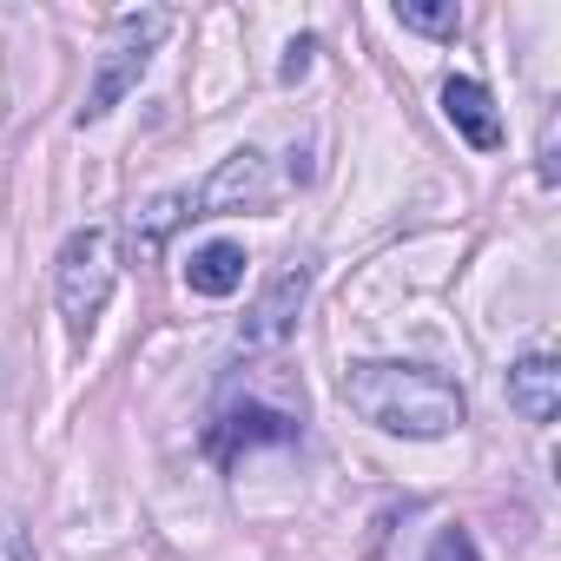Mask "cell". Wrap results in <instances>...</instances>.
Here are the masks:
<instances>
[{
  "label": "cell",
  "instance_id": "277c9868",
  "mask_svg": "<svg viewBox=\"0 0 561 561\" xmlns=\"http://www.w3.org/2000/svg\"><path fill=\"white\" fill-rule=\"evenodd\" d=\"M277 198V179H271V159L264 152H231L218 159V172L192 192V218H218V211H264Z\"/></svg>",
  "mask_w": 561,
  "mask_h": 561
},
{
  "label": "cell",
  "instance_id": "4fadbf2b",
  "mask_svg": "<svg viewBox=\"0 0 561 561\" xmlns=\"http://www.w3.org/2000/svg\"><path fill=\"white\" fill-rule=\"evenodd\" d=\"M423 561H482V554H476V535L469 528H436V541H430Z\"/></svg>",
  "mask_w": 561,
  "mask_h": 561
},
{
  "label": "cell",
  "instance_id": "52a82bcc",
  "mask_svg": "<svg viewBox=\"0 0 561 561\" xmlns=\"http://www.w3.org/2000/svg\"><path fill=\"white\" fill-rule=\"evenodd\" d=\"M298 423L285 410H264V403H238L211 423V449L218 456H238V449H257V443H291Z\"/></svg>",
  "mask_w": 561,
  "mask_h": 561
},
{
  "label": "cell",
  "instance_id": "7a4b0ae2",
  "mask_svg": "<svg viewBox=\"0 0 561 561\" xmlns=\"http://www.w3.org/2000/svg\"><path fill=\"white\" fill-rule=\"evenodd\" d=\"M113 277H119V238L106 225H87L60 244V271H54V298L73 337H87L113 298Z\"/></svg>",
  "mask_w": 561,
  "mask_h": 561
},
{
  "label": "cell",
  "instance_id": "8992f818",
  "mask_svg": "<svg viewBox=\"0 0 561 561\" xmlns=\"http://www.w3.org/2000/svg\"><path fill=\"white\" fill-rule=\"evenodd\" d=\"M508 410L522 423H535V430H548L561 416V370H554V357H522L508 370Z\"/></svg>",
  "mask_w": 561,
  "mask_h": 561
},
{
  "label": "cell",
  "instance_id": "ba28073f",
  "mask_svg": "<svg viewBox=\"0 0 561 561\" xmlns=\"http://www.w3.org/2000/svg\"><path fill=\"white\" fill-rule=\"evenodd\" d=\"M443 113H449V126H456L476 152H495V146H502V119H495L482 80H443Z\"/></svg>",
  "mask_w": 561,
  "mask_h": 561
},
{
  "label": "cell",
  "instance_id": "8fae6325",
  "mask_svg": "<svg viewBox=\"0 0 561 561\" xmlns=\"http://www.w3.org/2000/svg\"><path fill=\"white\" fill-rule=\"evenodd\" d=\"M397 21H403L410 34H436V41L462 34V8H456V0H443V8H436V0H403Z\"/></svg>",
  "mask_w": 561,
  "mask_h": 561
},
{
  "label": "cell",
  "instance_id": "9c48e42d",
  "mask_svg": "<svg viewBox=\"0 0 561 561\" xmlns=\"http://www.w3.org/2000/svg\"><path fill=\"white\" fill-rule=\"evenodd\" d=\"M244 244H231V238H211V244H198L192 251V264H185V291L192 298H231L238 285H244Z\"/></svg>",
  "mask_w": 561,
  "mask_h": 561
},
{
  "label": "cell",
  "instance_id": "5b68a950",
  "mask_svg": "<svg viewBox=\"0 0 561 561\" xmlns=\"http://www.w3.org/2000/svg\"><path fill=\"white\" fill-rule=\"evenodd\" d=\"M305 298H311V271H305V264L277 271L271 285L257 291V305L244 311V324H238V351H277V344H285V337L298 331Z\"/></svg>",
  "mask_w": 561,
  "mask_h": 561
},
{
  "label": "cell",
  "instance_id": "9a60e30c",
  "mask_svg": "<svg viewBox=\"0 0 561 561\" xmlns=\"http://www.w3.org/2000/svg\"><path fill=\"white\" fill-rule=\"evenodd\" d=\"M561 179V165H554V113L541 119V185H554Z\"/></svg>",
  "mask_w": 561,
  "mask_h": 561
},
{
  "label": "cell",
  "instance_id": "30bf717a",
  "mask_svg": "<svg viewBox=\"0 0 561 561\" xmlns=\"http://www.w3.org/2000/svg\"><path fill=\"white\" fill-rule=\"evenodd\" d=\"M185 218H192V192H159L152 205H139V211L126 218V251H133V257H159L165 238H172Z\"/></svg>",
  "mask_w": 561,
  "mask_h": 561
},
{
  "label": "cell",
  "instance_id": "5bb4252c",
  "mask_svg": "<svg viewBox=\"0 0 561 561\" xmlns=\"http://www.w3.org/2000/svg\"><path fill=\"white\" fill-rule=\"evenodd\" d=\"M311 54H318V41H291V47H285V67H277V73H285V80H305V73H311Z\"/></svg>",
  "mask_w": 561,
  "mask_h": 561
},
{
  "label": "cell",
  "instance_id": "7c38bea8",
  "mask_svg": "<svg viewBox=\"0 0 561 561\" xmlns=\"http://www.w3.org/2000/svg\"><path fill=\"white\" fill-rule=\"evenodd\" d=\"M0 561H34V535L8 502H0Z\"/></svg>",
  "mask_w": 561,
  "mask_h": 561
},
{
  "label": "cell",
  "instance_id": "6da1fadb",
  "mask_svg": "<svg viewBox=\"0 0 561 561\" xmlns=\"http://www.w3.org/2000/svg\"><path fill=\"white\" fill-rule=\"evenodd\" d=\"M344 403L377 423L383 436H410V443H436L462 423V390L423 364H390V357H370V364H351L344 370Z\"/></svg>",
  "mask_w": 561,
  "mask_h": 561
},
{
  "label": "cell",
  "instance_id": "3957f363",
  "mask_svg": "<svg viewBox=\"0 0 561 561\" xmlns=\"http://www.w3.org/2000/svg\"><path fill=\"white\" fill-rule=\"evenodd\" d=\"M172 34V14L165 8H146V14H119L113 27H106V47H100V67H93V87H87V106H80V126L87 119H106L133 87H139V73L152 67V54H159V41Z\"/></svg>",
  "mask_w": 561,
  "mask_h": 561
}]
</instances>
